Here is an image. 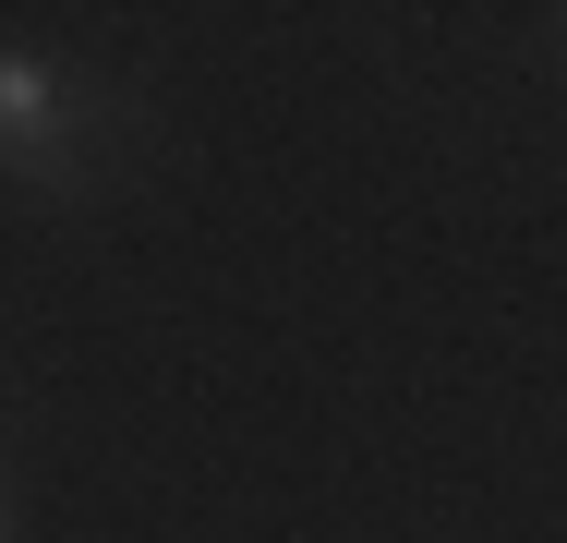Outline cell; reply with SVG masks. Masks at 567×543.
<instances>
[{
    "label": "cell",
    "instance_id": "7a4b0ae2",
    "mask_svg": "<svg viewBox=\"0 0 567 543\" xmlns=\"http://www.w3.org/2000/svg\"><path fill=\"white\" fill-rule=\"evenodd\" d=\"M0 543H12V495H0Z\"/></svg>",
    "mask_w": 567,
    "mask_h": 543
},
{
    "label": "cell",
    "instance_id": "6da1fadb",
    "mask_svg": "<svg viewBox=\"0 0 567 543\" xmlns=\"http://www.w3.org/2000/svg\"><path fill=\"white\" fill-rule=\"evenodd\" d=\"M0 170L37 182V194H85L97 182V98L37 49H0Z\"/></svg>",
    "mask_w": 567,
    "mask_h": 543
},
{
    "label": "cell",
    "instance_id": "3957f363",
    "mask_svg": "<svg viewBox=\"0 0 567 543\" xmlns=\"http://www.w3.org/2000/svg\"><path fill=\"white\" fill-rule=\"evenodd\" d=\"M556 37H567V12H556Z\"/></svg>",
    "mask_w": 567,
    "mask_h": 543
}]
</instances>
